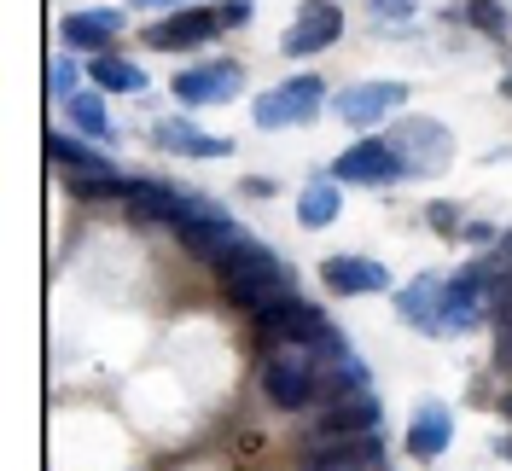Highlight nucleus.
I'll use <instances>...</instances> for the list:
<instances>
[{
    "mask_svg": "<svg viewBox=\"0 0 512 471\" xmlns=\"http://www.w3.org/2000/svg\"><path fill=\"white\" fill-rule=\"evenodd\" d=\"M501 256H512V233H507V239H501Z\"/></svg>",
    "mask_w": 512,
    "mask_h": 471,
    "instance_id": "nucleus-32",
    "label": "nucleus"
},
{
    "mask_svg": "<svg viewBox=\"0 0 512 471\" xmlns=\"http://www.w3.org/2000/svg\"><path fill=\"white\" fill-rule=\"evenodd\" d=\"M338 35H344V12H338V0H303V6H297V24L280 35V53L309 59V53H320V47H332Z\"/></svg>",
    "mask_w": 512,
    "mask_h": 471,
    "instance_id": "nucleus-8",
    "label": "nucleus"
},
{
    "mask_svg": "<svg viewBox=\"0 0 512 471\" xmlns=\"http://www.w3.org/2000/svg\"><path fill=\"white\" fill-rule=\"evenodd\" d=\"M64 111H70V123L82 128V134H94V140H105V134H111V117H105V99H99V94H88V88L64 99Z\"/></svg>",
    "mask_w": 512,
    "mask_h": 471,
    "instance_id": "nucleus-23",
    "label": "nucleus"
},
{
    "mask_svg": "<svg viewBox=\"0 0 512 471\" xmlns=\"http://www.w3.org/2000/svg\"><path fill=\"white\" fill-rule=\"evenodd\" d=\"M507 361H512V355H507Z\"/></svg>",
    "mask_w": 512,
    "mask_h": 471,
    "instance_id": "nucleus-35",
    "label": "nucleus"
},
{
    "mask_svg": "<svg viewBox=\"0 0 512 471\" xmlns=\"http://www.w3.org/2000/svg\"><path fill=\"white\" fill-rule=\"evenodd\" d=\"M320 280L332 285L338 297H367V291H390V268L373 256H326Z\"/></svg>",
    "mask_w": 512,
    "mask_h": 471,
    "instance_id": "nucleus-14",
    "label": "nucleus"
},
{
    "mask_svg": "<svg viewBox=\"0 0 512 471\" xmlns=\"http://www.w3.org/2000/svg\"><path fill=\"white\" fill-rule=\"evenodd\" d=\"M216 274H222L227 303H239L245 314H262V309H274V303L291 297V268L268 251V245H256V239L233 245V251L216 262Z\"/></svg>",
    "mask_w": 512,
    "mask_h": 471,
    "instance_id": "nucleus-1",
    "label": "nucleus"
},
{
    "mask_svg": "<svg viewBox=\"0 0 512 471\" xmlns=\"http://www.w3.org/2000/svg\"><path fill=\"white\" fill-rule=\"evenodd\" d=\"M390 146L402 157V169L408 175H443L448 163H454V140H448V128L437 117H402V123L390 128Z\"/></svg>",
    "mask_w": 512,
    "mask_h": 471,
    "instance_id": "nucleus-2",
    "label": "nucleus"
},
{
    "mask_svg": "<svg viewBox=\"0 0 512 471\" xmlns=\"http://www.w3.org/2000/svg\"><path fill=\"white\" fill-rule=\"evenodd\" d=\"M47 157H53L59 169H70V175H117V169H111L94 146H82V140H76V134H64V128H53V134H47Z\"/></svg>",
    "mask_w": 512,
    "mask_h": 471,
    "instance_id": "nucleus-20",
    "label": "nucleus"
},
{
    "mask_svg": "<svg viewBox=\"0 0 512 471\" xmlns=\"http://www.w3.org/2000/svg\"><path fill=\"white\" fill-rule=\"evenodd\" d=\"M373 471H384V466H373Z\"/></svg>",
    "mask_w": 512,
    "mask_h": 471,
    "instance_id": "nucleus-34",
    "label": "nucleus"
},
{
    "mask_svg": "<svg viewBox=\"0 0 512 471\" xmlns=\"http://www.w3.org/2000/svg\"><path fill=\"white\" fill-rule=\"evenodd\" d=\"M443 291H448L443 274H419L414 285H402V291H396V309H402V320H408V326H419L425 338H437V320H443Z\"/></svg>",
    "mask_w": 512,
    "mask_h": 471,
    "instance_id": "nucleus-15",
    "label": "nucleus"
},
{
    "mask_svg": "<svg viewBox=\"0 0 512 471\" xmlns=\"http://www.w3.org/2000/svg\"><path fill=\"white\" fill-rule=\"evenodd\" d=\"M123 30V12H111V6H99V12H70L59 24V41L64 47H111Z\"/></svg>",
    "mask_w": 512,
    "mask_h": 471,
    "instance_id": "nucleus-19",
    "label": "nucleus"
},
{
    "mask_svg": "<svg viewBox=\"0 0 512 471\" xmlns=\"http://www.w3.org/2000/svg\"><path fill=\"white\" fill-rule=\"evenodd\" d=\"M256 326H262V338L303 344V349H320V344H332V338H338V326H332L315 303H297V297L274 303V309H262V314H256Z\"/></svg>",
    "mask_w": 512,
    "mask_h": 471,
    "instance_id": "nucleus-5",
    "label": "nucleus"
},
{
    "mask_svg": "<svg viewBox=\"0 0 512 471\" xmlns=\"http://www.w3.org/2000/svg\"><path fill=\"white\" fill-rule=\"evenodd\" d=\"M262 390H268L274 408H286V413L309 408L315 402V349H303V344L274 349L262 361Z\"/></svg>",
    "mask_w": 512,
    "mask_h": 471,
    "instance_id": "nucleus-3",
    "label": "nucleus"
},
{
    "mask_svg": "<svg viewBox=\"0 0 512 471\" xmlns=\"http://www.w3.org/2000/svg\"><path fill=\"white\" fill-rule=\"evenodd\" d=\"M210 12H216V24H222V30H239V24H251V0H216Z\"/></svg>",
    "mask_w": 512,
    "mask_h": 471,
    "instance_id": "nucleus-27",
    "label": "nucleus"
},
{
    "mask_svg": "<svg viewBox=\"0 0 512 471\" xmlns=\"http://www.w3.org/2000/svg\"><path fill=\"white\" fill-rule=\"evenodd\" d=\"M134 6H187V0H134Z\"/></svg>",
    "mask_w": 512,
    "mask_h": 471,
    "instance_id": "nucleus-31",
    "label": "nucleus"
},
{
    "mask_svg": "<svg viewBox=\"0 0 512 471\" xmlns=\"http://www.w3.org/2000/svg\"><path fill=\"white\" fill-rule=\"evenodd\" d=\"M88 76H94V88H111V94H146V70L128 59H111V53H99L88 64Z\"/></svg>",
    "mask_w": 512,
    "mask_h": 471,
    "instance_id": "nucleus-21",
    "label": "nucleus"
},
{
    "mask_svg": "<svg viewBox=\"0 0 512 471\" xmlns=\"http://www.w3.org/2000/svg\"><path fill=\"white\" fill-rule=\"evenodd\" d=\"M239 88H245V70L233 59L192 64V70L175 76V99H181V105H222V99H233Z\"/></svg>",
    "mask_w": 512,
    "mask_h": 471,
    "instance_id": "nucleus-11",
    "label": "nucleus"
},
{
    "mask_svg": "<svg viewBox=\"0 0 512 471\" xmlns=\"http://www.w3.org/2000/svg\"><path fill=\"white\" fill-rule=\"evenodd\" d=\"M460 239H466V245H489V239H495V227H489V221H466V227H460Z\"/></svg>",
    "mask_w": 512,
    "mask_h": 471,
    "instance_id": "nucleus-29",
    "label": "nucleus"
},
{
    "mask_svg": "<svg viewBox=\"0 0 512 471\" xmlns=\"http://www.w3.org/2000/svg\"><path fill=\"white\" fill-rule=\"evenodd\" d=\"M47 88H53V99H70V94H76V64L53 59V70H47Z\"/></svg>",
    "mask_w": 512,
    "mask_h": 471,
    "instance_id": "nucleus-28",
    "label": "nucleus"
},
{
    "mask_svg": "<svg viewBox=\"0 0 512 471\" xmlns=\"http://www.w3.org/2000/svg\"><path fill=\"white\" fill-rule=\"evenodd\" d=\"M355 390H367V361L355 355L344 338H332V344L315 349V402H344Z\"/></svg>",
    "mask_w": 512,
    "mask_h": 471,
    "instance_id": "nucleus-6",
    "label": "nucleus"
},
{
    "mask_svg": "<svg viewBox=\"0 0 512 471\" xmlns=\"http://www.w3.org/2000/svg\"><path fill=\"white\" fill-rule=\"evenodd\" d=\"M507 419H512V396H507Z\"/></svg>",
    "mask_w": 512,
    "mask_h": 471,
    "instance_id": "nucleus-33",
    "label": "nucleus"
},
{
    "mask_svg": "<svg viewBox=\"0 0 512 471\" xmlns=\"http://www.w3.org/2000/svg\"><path fill=\"white\" fill-rule=\"evenodd\" d=\"M239 187L251 192V198H274V181H268V175H245Z\"/></svg>",
    "mask_w": 512,
    "mask_h": 471,
    "instance_id": "nucleus-30",
    "label": "nucleus"
},
{
    "mask_svg": "<svg viewBox=\"0 0 512 471\" xmlns=\"http://www.w3.org/2000/svg\"><path fill=\"white\" fill-rule=\"evenodd\" d=\"M175 233H181V245H187L192 256H204V262H222L233 245H245V239H251L239 221L222 216V210H216V204H204V198H198V210H192Z\"/></svg>",
    "mask_w": 512,
    "mask_h": 471,
    "instance_id": "nucleus-7",
    "label": "nucleus"
},
{
    "mask_svg": "<svg viewBox=\"0 0 512 471\" xmlns=\"http://www.w3.org/2000/svg\"><path fill=\"white\" fill-rule=\"evenodd\" d=\"M332 175L338 181H355V187H390V181H402L408 169H402V157L390 140H355L350 152L332 163Z\"/></svg>",
    "mask_w": 512,
    "mask_h": 471,
    "instance_id": "nucleus-10",
    "label": "nucleus"
},
{
    "mask_svg": "<svg viewBox=\"0 0 512 471\" xmlns=\"http://www.w3.org/2000/svg\"><path fill=\"white\" fill-rule=\"evenodd\" d=\"M448 437H454V419H448L443 402H419L414 425H408V454L414 460H437L448 448Z\"/></svg>",
    "mask_w": 512,
    "mask_h": 471,
    "instance_id": "nucleus-18",
    "label": "nucleus"
},
{
    "mask_svg": "<svg viewBox=\"0 0 512 471\" xmlns=\"http://www.w3.org/2000/svg\"><path fill=\"white\" fill-rule=\"evenodd\" d=\"M379 396L373 390H355V396H344V402H332V408L320 413V437H344V431H379Z\"/></svg>",
    "mask_w": 512,
    "mask_h": 471,
    "instance_id": "nucleus-17",
    "label": "nucleus"
},
{
    "mask_svg": "<svg viewBox=\"0 0 512 471\" xmlns=\"http://www.w3.org/2000/svg\"><path fill=\"white\" fill-rule=\"evenodd\" d=\"M425 221H431L437 233H448V239H460V210L443 204V198H437V204H425Z\"/></svg>",
    "mask_w": 512,
    "mask_h": 471,
    "instance_id": "nucleus-26",
    "label": "nucleus"
},
{
    "mask_svg": "<svg viewBox=\"0 0 512 471\" xmlns=\"http://www.w3.org/2000/svg\"><path fill=\"white\" fill-rule=\"evenodd\" d=\"M338 210H344V192L332 187V181H315L297 198V221L303 227H326V221H338Z\"/></svg>",
    "mask_w": 512,
    "mask_h": 471,
    "instance_id": "nucleus-22",
    "label": "nucleus"
},
{
    "mask_svg": "<svg viewBox=\"0 0 512 471\" xmlns=\"http://www.w3.org/2000/svg\"><path fill=\"white\" fill-rule=\"evenodd\" d=\"M192 210H198V198L163 187V181H134V192H128V216H134V227H181Z\"/></svg>",
    "mask_w": 512,
    "mask_h": 471,
    "instance_id": "nucleus-12",
    "label": "nucleus"
},
{
    "mask_svg": "<svg viewBox=\"0 0 512 471\" xmlns=\"http://www.w3.org/2000/svg\"><path fill=\"white\" fill-rule=\"evenodd\" d=\"M222 24H216V12L210 6H181L175 18H163L146 30V41L158 47V53H181V47H204V41H216Z\"/></svg>",
    "mask_w": 512,
    "mask_h": 471,
    "instance_id": "nucleus-13",
    "label": "nucleus"
},
{
    "mask_svg": "<svg viewBox=\"0 0 512 471\" xmlns=\"http://www.w3.org/2000/svg\"><path fill=\"white\" fill-rule=\"evenodd\" d=\"M466 24L483 30L489 41H507V6L501 0H466Z\"/></svg>",
    "mask_w": 512,
    "mask_h": 471,
    "instance_id": "nucleus-24",
    "label": "nucleus"
},
{
    "mask_svg": "<svg viewBox=\"0 0 512 471\" xmlns=\"http://www.w3.org/2000/svg\"><path fill=\"white\" fill-rule=\"evenodd\" d=\"M408 99V82H390V76H379V82H355V88H344V94L332 99V111L344 117L350 128H379L396 105Z\"/></svg>",
    "mask_w": 512,
    "mask_h": 471,
    "instance_id": "nucleus-9",
    "label": "nucleus"
},
{
    "mask_svg": "<svg viewBox=\"0 0 512 471\" xmlns=\"http://www.w3.org/2000/svg\"><path fill=\"white\" fill-rule=\"evenodd\" d=\"M367 12H373L379 24H414L419 0H367Z\"/></svg>",
    "mask_w": 512,
    "mask_h": 471,
    "instance_id": "nucleus-25",
    "label": "nucleus"
},
{
    "mask_svg": "<svg viewBox=\"0 0 512 471\" xmlns=\"http://www.w3.org/2000/svg\"><path fill=\"white\" fill-rule=\"evenodd\" d=\"M158 146L163 152H181V157H233V140L204 134V128L187 123V117H163L158 123Z\"/></svg>",
    "mask_w": 512,
    "mask_h": 471,
    "instance_id": "nucleus-16",
    "label": "nucleus"
},
{
    "mask_svg": "<svg viewBox=\"0 0 512 471\" xmlns=\"http://www.w3.org/2000/svg\"><path fill=\"white\" fill-rule=\"evenodd\" d=\"M320 99H326V82L320 76H291L280 88H268V94L251 105L256 128H291V123H309L320 111Z\"/></svg>",
    "mask_w": 512,
    "mask_h": 471,
    "instance_id": "nucleus-4",
    "label": "nucleus"
}]
</instances>
